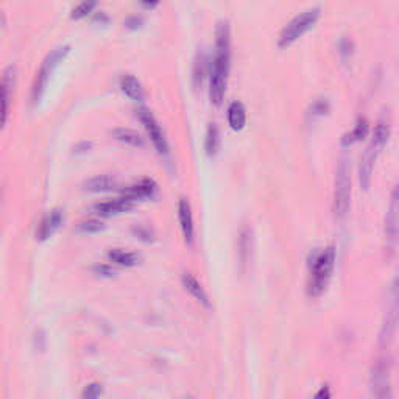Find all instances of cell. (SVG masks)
<instances>
[{"label":"cell","instance_id":"7402d4cb","mask_svg":"<svg viewBox=\"0 0 399 399\" xmlns=\"http://www.w3.org/2000/svg\"><path fill=\"white\" fill-rule=\"evenodd\" d=\"M367 133H368V122H367L365 117H361V118L357 121L354 130H352L351 133H348V134L343 137V144H352V142H355V141H361L362 137L367 136Z\"/></svg>","mask_w":399,"mask_h":399},{"label":"cell","instance_id":"484cf974","mask_svg":"<svg viewBox=\"0 0 399 399\" xmlns=\"http://www.w3.org/2000/svg\"><path fill=\"white\" fill-rule=\"evenodd\" d=\"M250 229L245 228L242 232H241V242H238V248H241V261L242 264L247 262V254H248V250H250Z\"/></svg>","mask_w":399,"mask_h":399},{"label":"cell","instance_id":"1f68e13d","mask_svg":"<svg viewBox=\"0 0 399 399\" xmlns=\"http://www.w3.org/2000/svg\"><path fill=\"white\" fill-rule=\"evenodd\" d=\"M134 232L137 234V237L145 238V241H150V238H151L150 229H147V228H144V226H137V228H134Z\"/></svg>","mask_w":399,"mask_h":399},{"label":"cell","instance_id":"603a6c76","mask_svg":"<svg viewBox=\"0 0 399 399\" xmlns=\"http://www.w3.org/2000/svg\"><path fill=\"white\" fill-rule=\"evenodd\" d=\"M220 148V131L217 124H211L206 134V153L209 156H214Z\"/></svg>","mask_w":399,"mask_h":399},{"label":"cell","instance_id":"5bb4252c","mask_svg":"<svg viewBox=\"0 0 399 399\" xmlns=\"http://www.w3.org/2000/svg\"><path fill=\"white\" fill-rule=\"evenodd\" d=\"M178 217H179V223H181V229H183V235L186 238V242H192L193 238V217H192V211H190V205L187 200H181L179 206H178Z\"/></svg>","mask_w":399,"mask_h":399},{"label":"cell","instance_id":"30bf717a","mask_svg":"<svg viewBox=\"0 0 399 399\" xmlns=\"http://www.w3.org/2000/svg\"><path fill=\"white\" fill-rule=\"evenodd\" d=\"M397 187L393 189L391 192V202L390 208L387 212L385 218V242H387V250L394 251L396 242H397V212H399V205H397Z\"/></svg>","mask_w":399,"mask_h":399},{"label":"cell","instance_id":"ba28073f","mask_svg":"<svg viewBox=\"0 0 399 399\" xmlns=\"http://www.w3.org/2000/svg\"><path fill=\"white\" fill-rule=\"evenodd\" d=\"M136 115L137 118L141 121V124L144 125L147 134L150 136L154 148L157 150V153L161 154H169V144H167V139L164 136V131L161 128V125H159V122L154 118V115L151 114L150 109L147 108H137L136 109Z\"/></svg>","mask_w":399,"mask_h":399},{"label":"cell","instance_id":"836d02e7","mask_svg":"<svg viewBox=\"0 0 399 399\" xmlns=\"http://www.w3.org/2000/svg\"><path fill=\"white\" fill-rule=\"evenodd\" d=\"M92 147V142H88V141H85V142H79V144H76L75 145V151L76 153H82V151H86V150H89Z\"/></svg>","mask_w":399,"mask_h":399},{"label":"cell","instance_id":"ffe728a7","mask_svg":"<svg viewBox=\"0 0 399 399\" xmlns=\"http://www.w3.org/2000/svg\"><path fill=\"white\" fill-rule=\"evenodd\" d=\"M117 186V179L111 175H98V176H94L91 178L85 189L88 192H106V190H111Z\"/></svg>","mask_w":399,"mask_h":399},{"label":"cell","instance_id":"d4e9b609","mask_svg":"<svg viewBox=\"0 0 399 399\" xmlns=\"http://www.w3.org/2000/svg\"><path fill=\"white\" fill-rule=\"evenodd\" d=\"M328 109H329V102H328V98H316V100L312 103V106H310L307 115L312 117V118H315V117H320V115L326 114Z\"/></svg>","mask_w":399,"mask_h":399},{"label":"cell","instance_id":"6da1fadb","mask_svg":"<svg viewBox=\"0 0 399 399\" xmlns=\"http://www.w3.org/2000/svg\"><path fill=\"white\" fill-rule=\"evenodd\" d=\"M231 59V30L228 21H220L215 31V56L209 75V95L215 105H220L226 91V79Z\"/></svg>","mask_w":399,"mask_h":399},{"label":"cell","instance_id":"44dd1931","mask_svg":"<svg viewBox=\"0 0 399 399\" xmlns=\"http://www.w3.org/2000/svg\"><path fill=\"white\" fill-rule=\"evenodd\" d=\"M112 136L121 141V142H125L131 147H142L144 145V139L142 136L134 131V130H130V128H115L112 131Z\"/></svg>","mask_w":399,"mask_h":399},{"label":"cell","instance_id":"e0dca14e","mask_svg":"<svg viewBox=\"0 0 399 399\" xmlns=\"http://www.w3.org/2000/svg\"><path fill=\"white\" fill-rule=\"evenodd\" d=\"M247 122V111L241 102H232L228 108V124L232 130L238 131L245 127Z\"/></svg>","mask_w":399,"mask_h":399},{"label":"cell","instance_id":"8fae6325","mask_svg":"<svg viewBox=\"0 0 399 399\" xmlns=\"http://www.w3.org/2000/svg\"><path fill=\"white\" fill-rule=\"evenodd\" d=\"M134 202H131L127 196H121V198H114V200H106V202L97 203L94 206V211L98 215L103 217H111V215H117L121 212H127L130 209H133Z\"/></svg>","mask_w":399,"mask_h":399},{"label":"cell","instance_id":"4dcf8cb0","mask_svg":"<svg viewBox=\"0 0 399 399\" xmlns=\"http://www.w3.org/2000/svg\"><path fill=\"white\" fill-rule=\"evenodd\" d=\"M94 271H95L97 274H102V276H106V277H109V276L114 274V270H111V267H108V265H95V267H94Z\"/></svg>","mask_w":399,"mask_h":399},{"label":"cell","instance_id":"52a82bcc","mask_svg":"<svg viewBox=\"0 0 399 399\" xmlns=\"http://www.w3.org/2000/svg\"><path fill=\"white\" fill-rule=\"evenodd\" d=\"M16 78H17L16 66H8L2 72V76H0V130H4V127L8 122Z\"/></svg>","mask_w":399,"mask_h":399},{"label":"cell","instance_id":"e575fe53","mask_svg":"<svg viewBox=\"0 0 399 399\" xmlns=\"http://www.w3.org/2000/svg\"><path fill=\"white\" fill-rule=\"evenodd\" d=\"M157 4H144V7H147V8H153V7H156Z\"/></svg>","mask_w":399,"mask_h":399},{"label":"cell","instance_id":"d6986e66","mask_svg":"<svg viewBox=\"0 0 399 399\" xmlns=\"http://www.w3.org/2000/svg\"><path fill=\"white\" fill-rule=\"evenodd\" d=\"M108 257L111 262L117 264V265H122V267H134L139 264V254L131 253V251H125L121 248H114L108 253Z\"/></svg>","mask_w":399,"mask_h":399},{"label":"cell","instance_id":"9a60e30c","mask_svg":"<svg viewBox=\"0 0 399 399\" xmlns=\"http://www.w3.org/2000/svg\"><path fill=\"white\" fill-rule=\"evenodd\" d=\"M121 88L124 91V94L127 97H130L131 100H136V102H142L145 94H144V88L142 85L139 83V79L131 75V73H125L122 78H121Z\"/></svg>","mask_w":399,"mask_h":399},{"label":"cell","instance_id":"2e32d148","mask_svg":"<svg viewBox=\"0 0 399 399\" xmlns=\"http://www.w3.org/2000/svg\"><path fill=\"white\" fill-rule=\"evenodd\" d=\"M183 284H184L186 290H187L198 303H202L205 307H209V306H211L208 293L205 292V289L202 287V284H200L192 274L186 273V274L183 276Z\"/></svg>","mask_w":399,"mask_h":399},{"label":"cell","instance_id":"7c38bea8","mask_svg":"<svg viewBox=\"0 0 399 399\" xmlns=\"http://www.w3.org/2000/svg\"><path fill=\"white\" fill-rule=\"evenodd\" d=\"M63 220H64L63 211L55 209V211L49 212L37 225V229H36V238H37V241H47V238L50 235H53L55 231L61 226Z\"/></svg>","mask_w":399,"mask_h":399},{"label":"cell","instance_id":"7a4b0ae2","mask_svg":"<svg viewBox=\"0 0 399 399\" xmlns=\"http://www.w3.org/2000/svg\"><path fill=\"white\" fill-rule=\"evenodd\" d=\"M334 264H335V251L332 247L323 250L313 259V264L310 267L309 284H307L309 296L315 298V296H320L325 292V289L329 283L331 273L334 270Z\"/></svg>","mask_w":399,"mask_h":399},{"label":"cell","instance_id":"d6a6232c","mask_svg":"<svg viewBox=\"0 0 399 399\" xmlns=\"http://www.w3.org/2000/svg\"><path fill=\"white\" fill-rule=\"evenodd\" d=\"M141 24H142V19L137 17V16H134V17H131V19H128V21L125 22V25H127L128 28H137V27H141Z\"/></svg>","mask_w":399,"mask_h":399},{"label":"cell","instance_id":"9c48e42d","mask_svg":"<svg viewBox=\"0 0 399 399\" xmlns=\"http://www.w3.org/2000/svg\"><path fill=\"white\" fill-rule=\"evenodd\" d=\"M371 385L376 399H391L390 388V364L385 357L379 358L373 367L371 373Z\"/></svg>","mask_w":399,"mask_h":399},{"label":"cell","instance_id":"8992f818","mask_svg":"<svg viewBox=\"0 0 399 399\" xmlns=\"http://www.w3.org/2000/svg\"><path fill=\"white\" fill-rule=\"evenodd\" d=\"M320 8H310L303 11L301 14L295 16L281 31L279 34V46L281 47H287L292 43H295L300 36H303L307 30H310L316 21L320 19Z\"/></svg>","mask_w":399,"mask_h":399},{"label":"cell","instance_id":"4fadbf2b","mask_svg":"<svg viewBox=\"0 0 399 399\" xmlns=\"http://www.w3.org/2000/svg\"><path fill=\"white\" fill-rule=\"evenodd\" d=\"M157 190V186L151 181V179H142L130 187H127L124 190V196L130 198L131 202H136V200H142V198H148L153 196Z\"/></svg>","mask_w":399,"mask_h":399},{"label":"cell","instance_id":"5b68a950","mask_svg":"<svg viewBox=\"0 0 399 399\" xmlns=\"http://www.w3.org/2000/svg\"><path fill=\"white\" fill-rule=\"evenodd\" d=\"M351 203V172L346 159H342L335 172L334 189V214L337 220H343Z\"/></svg>","mask_w":399,"mask_h":399},{"label":"cell","instance_id":"ac0fdd59","mask_svg":"<svg viewBox=\"0 0 399 399\" xmlns=\"http://www.w3.org/2000/svg\"><path fill=\"white\" fill-rule=\"evenodd\" d=\"M396 310H397V304H396V287L393 284L391 287V301H390V307L387 309V316H385V323H384V329H382V340L385 338H391L394 334V328H396Z\"/></svg>","mask_w":399,"mask_h":399},{"label":"cell","instance_id":"f546056e","mask_svg":"<svg viewBox=\"0 0 399 399\" xmlns=\"http://www.w3.org/2000/svg\"><path fill=\"white\" fill-rule=\"evenodd\" d=\"M313 399H332V396H331V388H329L328 385H323L320 390L316 391V394H315Z\"/></svg>","mask_w":399,"mask_h":399},{"label":"cell","instance_id":"83f0119b","mask_svg":"<svg viewBox=\"0 0 399 399\" xmlns=\"http://www.w3.org/2000/svg\"><path fill=\"white\" fill-rule=\"evenodd\" d=\"M102 391H103L102 385L97 384V382H92V384H89V385L85 387V390H83V393H82V397H83V399H98L100 394H102Z\"/></svg>","mask_w":399,"mask_h":399},{"label":"cell","instance_id":"277c9868","mask_svg":"<svg viewBox=\"0 0 399 399\" xmlns=\"http://www.w3.org/2000/svg\"><path fill=\"white\" fill-rule=\"evenodd\" d=\"M69 50H70L69 46H59V47L53 49L46 56V59L41 64V69H39V72L36 73V79L33 83V89H31V102L33 103H37L39 100H41L43 94L46 92V88L49 85V79H50L53 70L67 56Z\"/></svg>","mask_w":399,"mask_h":399},{"label":"cell","instance_id":"3957f363","mask_svg":"<svg viewBox=\"0 0 399 399\" xmlns=\"http://www.w3.org/2000/svg\"><path fill=\"white\" fill-rule=\"evenodd\" d=\"M388 136H390L388 127L385 124H382V122L377 124V127L374 130V134H373V139H371L370 145L367 147V150L364 153V157L361 161V169H358V179H361L362 189H365V190L370 187L374 163L377 159V154L384 148L385 142L388 141Z\"/></svg>","mask_w":399,"mask_h":399},{"label":"cell","instance_id":"cb8c5ba5","mask_svg":"<svg viewBox=\"0 0 399 399\" xmlns=\"http://www.w3.org/2000/svg\"><path fill=\"white\" fill-rule=\"evenodd\" d=\"M105 226H103V223L100 222V220H97V218H86V220H82L78 223V226H76V229L79 231V232H83V234H95V232H98V231H102Z\"/></svg>","mask_w":399,"mask_h":399},{"label":"cell","instance_id":"f1b7e54d","mask_svg":"<svg viewBox=\"0 0 399 399\" xmlns=\"http://www.w3.org/2000/svg\"><path fill=\"white\" fill-rule=\"evenodd\" d=\"M205 75V55L203 53H198L195 66H193V78H195V83H202V78Z\"/></svg>","mask_w":399,"mask_h":399},{"label":"cell","instance_id":"4316f807","mask_svg":"<svg viewBox=\"0 0 399 399\" xmlns=\"http://www.w3.org/2000/svg\"><path fill=\"white\" fill-rule=\"evenodd\" d=\"M95 2H83V4H79V5H76L73 10H72V19H82V17H85V16H88L94 8H95Z\"/></svg>","mask_w":399,"mask_h":399}]
</instances>
